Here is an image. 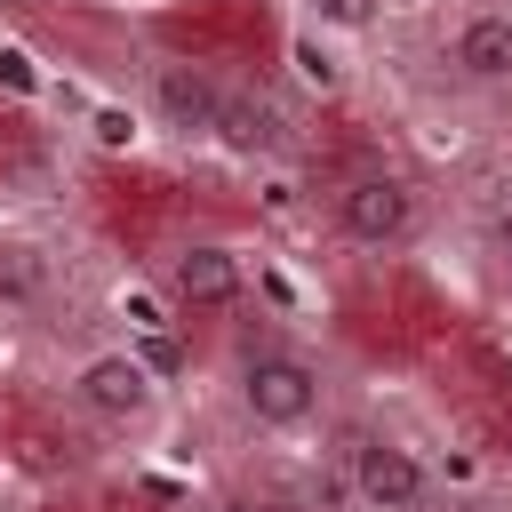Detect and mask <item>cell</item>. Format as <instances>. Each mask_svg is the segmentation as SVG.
Here are the masks:
<instances>
[{"mask_svg":"<svg viewBox=\"0 0 512 512\" xmlns=\"http://www.w3.org/2000/svg\"><path fill=\"white\" fill-rule=\"evenodd\" d=\"M48 304V256L32 240H0V312H40Z\"/></svg>","mask_w":512,"mask_h":512,"instance_id":"9","label":"cell"},{"mask_svg":"<svg viewBox=\"0 0 512 512\" xmlns=\"http://www.w3.org/2000/svg\"><path fill=\"white\" fill-rule=\"evenodd\" d=\"M232 408L256 432H304L328 408V368L304 344H288V336H256L232 360Z\"/></svg>","mask_w":512,"mask_h":512,"instance_id":"1","label":"cell"},{"mask_svg":"<svg viewBox=\"0 0 512 512\" xmlns=\"http://www.w3.org/2000/svg\"><path fill=\"white\" fill-rule=\"evenodd\" d=\"M344 488H352L360 512H440L432 464H424L400 432H384V424L344 432Z\"/></svg>","mask_w":512,"mask_h":512,"instance_id":"3","label":"cell"},{"mask_svg":"<svg viewBox=\"0 0 512 512\" xmlns=\"http://www.w3.org/2000/svg\"><path fill=\"white\" fill-rule=\"evenodd\" d=\"M328 224H336L344 248L392 256V248H408V240L424 232V192H416V176H400V168H352V176L328 192Z\"/></svg>","mask_w":512,"mask_h":512,"instance_id":"2","label":"cell"},{"mask_svg":"<svg viewBox=\"0 0 512 512\" xmlns=\"http://www.w3.org/2000/svg\"><path fill=\"white\" fill-rule=\"evenodd\" d=\"M304 16H312L320 32H368V24L384 16V0H304Z\"/></svg>","mask_w":512,"mask_h":512,"instance_id":"11","label":"cell"},{"mask_svg":"<svg viewBox=\"0 0 512 512\" xmlns=\"http://www.w3.org/2000/svg\"><path fill=\"white\" fill-rule=\"evenodd\" d=\"M160 288H168V304L192 312V320H208V312H240V296H248V264H240L232 240H208V232H200V240H176V248H168Z\"/></svg>","mask_w":512,"mask_h":512,"instance_id":"5","label":"cell"},{"mask_svg":"<svg viewBox=\"0 0 512 512\" xmlns=\"http://www.w3.org/2000/svg\"><path fill=\"white\" fill-rule=\"evenodd\" d=\"M440 64L464 88H512V8H472L440 40Z\"/></svg>","mask_w":512,"mask_h":512,"instance_id":"7","label":"cell"},{"mask_svg":"<svg viewBox=\"0 0 512 512\" xmlns=\"http://www.w3.org/2000/svg\"><path fill=\"white\" fill-rule=\"evenodd\" d=\"M296 80L328 96V88H344V64H336V56L320 48V40H296Z\"/></svg>","mask_w":512,"mask_h":512,"instance_id":"12","label":"cell"},{"mask_svg":"<svg viewBox=\"0 0 512 512\" xmlns=\"http://www.w3.org/2000/svg\"><path fill=\"white\" fill-rule=\"evenodd\" d=\"M64 392H72L80 416H96V424H112V432H128V424H144V416L160 408V384H152L144 352H128V344H120V352H88V360H72Z\"/></svg>","mask_w":512,"mask_h":512,"instance_id":"4","label":"cell"},{"mask_svg":"<svg viewBox=\"0 0 512 512\" xmlns=\"http://www.w3.org/2000/svg\"><path fill=\"white\" fill-rule=\"evenodd\" d=\"M464 512H496V504H464Z\"/></svg>","mask_w":512,"mask_h":512,"instance_id":"13","label":"cell"},{"mask_svg":"<svg viewBox=\"0 0 512 512\" xmlns=\"http://www.w3.org/2000/svg\"><path fill=\"white\" fill-rule=\"evenodd\" d=\"M480 248L512 272V176H496V184L480 192Z\"/></svg>","mask_w":512,"mask_h":512,"instance_id":"10","label":"cell"},{"mask_svg":"<svg viewBox=\"0 0 512 512\" xmlns=\"http://www.w3.org/2000/svg\"><path fill=\"white\" fill-rule=\"evenodd\" d=\"M224 72H208V64H192V56H168V64H152V80H144V104H152V120L168 128V136H184V144H208L216 136V112H224Z\"/></svg>","mask_w":512,"mask_h":512,"instance_id":"6","label":"cell"},{"mask_svg":"<svg viewBox=\"0 0 512 512\" xmlns=\"http://www.w3.org/2000/svg\"><path fill=\"white\" fill-rule=\"evenodd\" d=\"M208 144H224V152H280L288 144V112L264 88H224V112H216Z\"/></svg>","mask_w":512,"mask_h":512,"instance_id":"8","label":"cell"}]
</instances>
